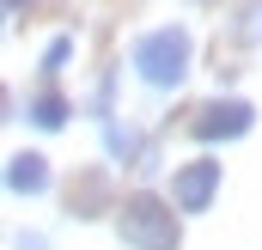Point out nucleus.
Returning a JSON list of instances; mask_svg holds the SVG:
<instances>
[{
	"instance_id": "obj_1",
	"label": "nucleus",
	"mask_w": 262,
	"mask_h": 250,
	"mask_svg": "<svg viewBox=\"0 0 262 250\" xmlns=\"http://www.w3.org/2000/svg\"><path fill=\"white\" fill-rule=\"evenodd\" d=\"M189 31L183 25H159V31H140L128 49L134 73H140V86H152V92H171V86H183V73H189Z\"/></svg>"
},
{
	"instance_id": "obj_10",
	"label": "nucleus",
	"mask_w": 262,
	"mask_h": 250,
	"mask_svg": "<svg viewBox=\"0 0 262 250\" xmlns=\"http://www.w3.org/2000/svg\"><path fill=\"white\" fill-rule=\"evenodd\" d=\"M67 55H73V43H67V37H55V43L43 49V79H55V73L67 67Z\"/></svg>"
},
{
	"instance_id": "obj_8",
	"label": "nucleus",
	"mask_w": 262,
	"mask_h": 250,
	"mask_svg": "<svg viewBox=\"0 0 262 250\" xmlns=\"http://www.w3.org/2000/svg\"><path fill=\"white\" fill-rule=\"evenodd\" d=\"M226 37H232V43H262V0H250V6L226 25Z\"/></svg>"
},
{
	"instance_id": "obj_12",
	"label": "nucleus",
	"mask_w": 262,
	"mask_h": 250,
	"mask_svg": "<svg viewBox=\"0 0 262 250\" xmlns=\"http://www.w3.org/2000/svg\"><path fill=\"white\" fill-rule=\"evenodd\" d=\"M25 6H31V0H6V18L18 25V12H25Z\"/></svg>"
},
{
	"instance_id": "obj_5",
	"label": "nucleus",
	"mask_w": 262,
	"mask_h": 250,
	"mask_svg": "<svg viewBox=\"0 0 262 250\" xmlns=\"http://www.w3.org/2000/svg\"><path fill=\"white\" fill-rule=\"evenodd\" d=\"M6 189L12 195H43L49 189V159L43 153H12L6 159Z\"/></svg>"
},
{
	"instance_id": "obj_4",
	"label": "nucleus",
	"mask_w": 262,
	"mask_h": 250,
	"mask_svg": "<svg viewBox=\"0 0 262 250\" xmlns=\"http://www.w3.org/2000/svg\"><path fill=\"white\" fill-rule=\"evenodd\" d=\"M213 189H220V165H213V159H189V165H177V177H171V207H177V214H207Z\"/></svg>"
},
{
	"instance_id": "obj_9",
	"label": "nucleus",
	"mask_w": 262,
	"mask_h": 250,
	"mask_svg": "<svg viewBox=\"0 0 262 250\" xmlns=\"http://www.w3.org/2000/svg\"><path fill=\"white\" fill-rule=\"evenodd\" d=\"M104 195H110V183H104V177H98V171H92V177H85V183H73V214H79V207H98V201H104ZM79 220H85V214H79Z\"/></svg>"
},
{
	"instance_id": "obj_7",
	"label": "nucleus",
	"mask_w": 262,
	"mask_h": 250,
	"mask_svg": "<svg viewBox=\"0 0 262 250\" xmlns=\"http://www.w3.org/2000/svg\"><path fill=\"white\" fill-rule=\"evenodd\" d=\"M31 122L37 128H61L67 122V98L61 92H37V98H31Z\"/></svg>"
},
{
	"instance_id": "obj_6",
	"label": "nucleus",
	"mask_w": 262,
	"mask_h": 250,
	"mask_svg": "<svg viewBox=\"0 0 262 250\" xmlns=\"http://www.w3.org/2000/svg\"><path fill=\"white\" fill-rule=\"evenodd\" d=\"M104 140H110V153H116V159H146V134H140V128H122V122H104Z\"/></svg>"
},
{
	"instance_id": "obj_3",
	"label": "nucleus",
	"mask_w": 262,
	"mask_h": 250,
	"mask_svg": "<svg viewBox=\"0 0 262 250\" xmlns=\"http://www.w3.org/2000/svg\"><path fill=\"white\" fill-rule=\"evenodd\" d=\"M250 122H256V110L244 104V98H213V104H201L195 116H189V134L195 140H238V134H250Z\"/></svg>"
},
{
	"instance_id": "obj_11",
	"label": "nucleus",
	"mask_w": 262,
	"mask_h": 250,
	"mask_svg": "<svg viewBox=\"0 0 262 250\" xmlns=\"http://www.w3.org/2000/svg\"><path fill=\"white\" fill-rule=\"evenodd\" d=\"M12 250H49V238H43V232H18V238H12Z\"/></svg>"
},
{
	"instance_id": "obj_2",
	"label": "nucleus",
	"mask_w": 262,
	"mask_h": 250,
	"mask_svg": "<svg viewBox=\"0 0 262 250\" xmlns=\"http://www.w3.org/2000/svg\"><path fill=\"white\" fill-rule=\"evenodd\" d=\"M116 238L128 250H177L183 244L177 207H165L159 195H128V201L116 207Z\"/></svg>"
}]
</instances>
